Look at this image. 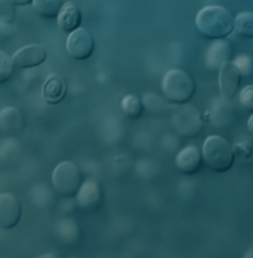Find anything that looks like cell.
<instances>
[{
  "label": "cell",
  "instance_id": "14",
  "mask_svg": "<svg viewBox=\"0 0 253 258\" xmlns=\"http://www.w3.org/2000/svg\"><path fill=\"white\" fill-rule=\"evenodd\" d=\"M33 9L34 12L45 20H53L58 18L64 2L62 0H33Z\"/></svg>",
  "mask_w": 253,
  "mask_h": 258
},
{
  "label": "cell",
  "instance_id": "17",
  "mask_svg": "<svg viewBox=\"0 0 253 258\" xmlns=\"http://www.w3.org/2000/svg\"><path fill=\"white\" fill-rule=\"evenodd\" d=\"M14 72H15L14 58L9 56L6 52L0 51V85L12 78Z\"/></svg>",
  "mask_w": 253,
  "mask_h": 258
},
{
  "label": "cell",
  "instance_id": "7",
  "mask_svg": "<svg viewBox=\"0 0 253 258\" xmlns=\"http://www.w3.org/2000/svg\"><path fill=\"white\" fill-rule=\"evenodd\" d=\"M241 78H243V73L235 66V62H229V61L225 62L219 69V89H221V94L228 100H232L240 91Z\"/></svg>",
  "mask_w": 253,
  "mask_h": 258
},
{
  "label": "cell",
  "instance_id": "10",
  "mask_svg": "<svg viewBox=\"0 0 253 258\" xmlns=\"http://www.w3.org/2000/svg\"><path fill=\"white\" fill-rule=\"evenodd\" d=\"M67 95V82L59 75H52L42 86V97L51 105L59 104Z\"/></svg>",
  "mask_w": 253,
  "mask_h": 258
},
{
  "label": "cell",
  "instance_id": "4",
  "mask_svg": "<svg viewBox=\"0 0 253 258\" xmlns=\"http://www.w3.org/2000/svg\"><path fill=\"white\" fill-rule=\"evenodd\" d=\"M52 184L58 195L64 198L76 196L81 185V172L78 166L70 160L58 163L52 172Z\"/></svg>",
  "mask_w": 253,
  "mask_h": 258
},
{
  "label": "cell",
  "instance_id": "18",
  "mask_svg": "<svg viewBox=\"0 0 253 258\" xmlns=\"http://www.w3.org/2000/svg\"><path fill=\"white\" fill-rule=\"evenodd\" d=\"M122 108L126 113V116L132 117V119L139 117L142 113V104L139 101V98L135 95H126L122 101Z\"/></svg>",
  "mask_w": 253,
  "mask_h": 258
},
{
  "label": "cell",
  "instance_id": "5",
  "mask_svg": "<svg viewBox=\"0 0 253 258\" xmlns=\"http://www.w3.org/2000/svg\"><path fill=\"white\" fill-rule=\"evenodd\" d=\"M65 48H67V53L73 59L85 61L91 58V55L95 51V40L86 28L78 27L77 30L68 34Z\"/></svg>",
  "mask_w": 253,
  "mask_h": 258
},
{
  "label": "cell",
  "instance_id": "9",
  "mask_svg": "<svg viewBox=\"0 0 253 258\" xmlns=\"http://www.w3.org/2000/svg\"><path fill=\"white\" fill-rule=\"evenodd\" d=\"M24 129V116L17 107L0 110V132L5 135H18Z\"/></svg>",
  "mask_w": 253,
  "mask_h": 258
},
{
  "label": "cell",
  "instance_id": "6",
  "mask_svg": "<svg viewBox=\"0 0 253 258\" xmlns=\"http://www.w3.org/2000/svg\"><path fill=\"white\" fill-rule=\"evenodd\" d=\"M23 215V208L18 199L11 193L0 195V227L2 229H14Z\"/></svg>",
  "mask_w": 253,
  "mask_h": 258
},
{
  "label": "cell",
  "instance_id": "15",
  "mask_svg": "<svg viewBox=\"0 0 253 258\" xmlns=\"http://www.w3.org/2000/svg\"><path fill=\"white\" fill-rule=\"evenodd\" d=\"M231 56V46L225 42H219L216 45H213L210 48V51L207 53V59L210 62L212 67H222L225 62H228Z\"/></svg>",
  "mask_w": 253,
  "mask_h": 258
},
{
  "label": "cell",
  "instance_id": "13",
  "mask_svg": "<svg viewBox=\"0 0 253 258\" xmlns=\"http://www.w3.org/2000/svg\"><path fill=\"white\" fill-rule=\"evenodd\" d=\"M81 24V12L78 9V6L68 2V3H64L59 15H58V26L59 28L70 34L73 33L74 30H77Z\"/></svg>",
  "mask_w": 253,
  "mask_h": 258
},
{
  "label": "cell",
  "instance_id": "1",
  "mask_svg": "<svg viewBox=\"0 0 253 258\" xmlns=\"http://www.w3.org/2000/svg\"><path fill=\"white\" fill-rule=\"evenodd\" d=\"M235 18L227 8L222 6H206L199 12L196 26L207 39L222 40L234 31Z\"/></svg>",
  "mask_w": 253,
  "mask_h": 258
},
{
  "label": "cell",
  "instance_id": "19",
  "mask_svg": "<svg viewBox=\"0 0 253 258\" xmlns=\"http://www.w3.org/2000/svg\"><path fill=\"white\" fill-rule=\"evenodd\" d=\"M235 156H240L243 159H250L253 156V141L252 140H243L235 143V146L232 147Z\"/></svg>",
  "mask_w": 253,
  "mask_h": 258
},
{
  "label": "cell",
  "instance_id": "8",
  "mask_svg": "<svg viewBox=\"0 0 253 258\" xmlns=\"http://www.w3.org/2000/svg\"><path fill=\"white\" fill-rule=\"evenodd\" d=\"M12 58L18 69H34L46 61L48 51L42 45H27L15 52Z\"/></svg>",
  "mask_w": 253,
  "mask_h": 258
},
{
  "label": "cell",
  "instance_id": "16",
  "mask_svg": "<svg viewBox=\"0 0 253 258\" xmlns=\"http://www.w3.org/2000/svg\"><path fill=\"white\" fill-rule=\"evenodd\" d=\"M234 31L246 39H253V12H241L235 17Z\"/></svg>",
  "mask_w": 253,
  "mask_h": 258
},
{
  "label": "cell",
  "instance_id": "21",
  "mask_svg": "<svg viewBox=\"0 0 253 258\" xmlns=\"http://www.w3.org/2000/svg\"><path fill=\"white\" fill-rule=\"evenodd\" d=\"M9 2L14 6H27V5H31L33 3V0H9Z\"/></svg>",
  "mask_w": 253,
  "mask_h": 258
},
{
  "label": "cell",
  "instance_id": "22",
  "mask_svg": "<svg viewBox=\"0 0 253 258\" xmlns=\"http://www.w3.org/2000/svg\"><path fill=\"white\" fill-rule=\"evenodd\" d=\"M247 128H249V131L252 132L253 135V114L249 117V122H247Z\"/></svg>",
  "mask_w": 253,
  "mask_h": 258
},
{
  "label": "cell",
  "instance_id": "2",
  "mask_svg": "<svg viewBox=\"0 0 253 258\" xmlns=\"http://www.w3.org/2000/svg\"><path fill=\"white\" fill-rule=\"evenodd\" d=\"M203 159L215 172H227L232 168L235 153L225 138L212 135L203 144Z\"/></svg>",
  "mask_w": 253,
  "mask_h": 258
},
{
  "label": "cell",
  "instance_id": "20",
  "mask_svg": "<svg viewBox=\"0 0 253 258\" xmlns=\"http://www.w3.org/2000/svg\"><path fill=\"white\" fill-rule=\"evenodd\" d=\"M240 104L244 110L253 113V86H246L240 92Z\"/></svg>",
  "mask_w": 253,
  "mask_h": 258
},
{
  "label": "cell",
  "instance_id": "12",
  "mask_svg": "<svg viewBox=\"0 0 253 258\" xmlns=\"http://www.w3.org/2000/svg\"><path fill=\"white\" fill-rule=\"evenodd\" d=\"M202 157L203 155L199 152L197 147L194 146H188L185 149H182L177 156V166L178 169L182 174L191 175L196 174L200 166H202Z\"/></svg>",
  "mask_w": 253,
  "mask_h": 258
},
{
  "label": "cell",
  "instance_id": "3",
  "mask_svg": "<svg viewBox=\"0 0 253 258\" xmlns=\"http://www.w3.org/2000/svg\"><path fill=\"white\" fill-rule=\"evenodd\" d=\"M163 92L174 104L188 103L196 94V83L184 70H171L163 79Z\"/></svg>",
  "mask_w": 253,
  "mask_h": 258
},
{
  "label": "cell",
  "instance_id": "11",
  "mask_svg": "<svg viewBox=\"0 0 253 258\" xmlns=\"http://www.w3.org/2000/svg\"><path fill=\"white\" fill-rule=\"evenodd\" d=\"M77 204L83 209H95L100 207L102 201V193L100 185L92 180L81 182L77 191Z\"/></svg>",
  "mask_w": 253,
  "mask_h": 258
}]
</instances>
